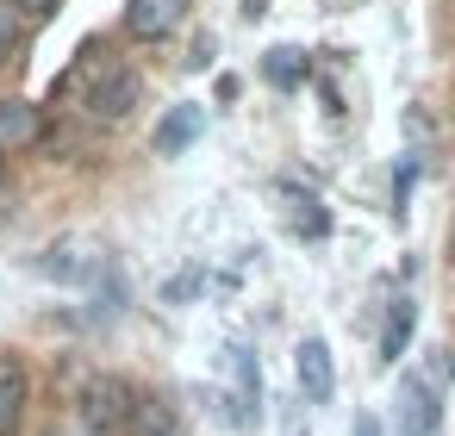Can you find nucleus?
Listing matches in <instances>:
<instances>
[{
    "label": "nucleus",
    "mask_w": 455,
    "mask_h": 436,
    "mask_svg": "<svg viewBox=\"0 0 455 436\" xmlns=\"http://www.w3.org/2000/svg\"><path fill=\"white\" fill-rule=\"evenodd\" d=\"M138 100H144V75L132 63H100L94 82H88V94H82V107H88L94 125H125L138 113Z\"/></svg>",
    "instance_id": "1"
},
{
    "label": "nucleus",
    "mask_w": 455,
    "mask_h": 436,
    "mask_svg": "<svg viewBox=\"0 0 455 436\" xmlns=\"http://www.w3.org/2000/svg\"><path fill=\"white\" fill-rule=\"evenodd\" d=\"M138 399H144V392H138L125 374H94V380L82 386V424H88L94 436H119V430H132Z\"/></svg>",
    "instance_id": "2"
},
{
    "label": "nucleus",
    "mask_w": 455,
    "mask_h": 436,
    "mask_svg": "<svg viewBox=\"0 0 455 436\" xmlns=\"http://www.w3.org/2000/svg\"><path fill=\"white\" fill-rule=\"evenodd\" d=\"M181 20H188V0H125V32H132L138 44L175 38Z\"/></svg>",
    "instance_id": "3"
},
{
    "label": "nucleus",
    "mask_w": 455,
    "mask_h": 436,
    "mask_svg": "<svg viewBox=\"0 0 455 436\" xmlns=\"http://www.w3.org/2000/svg\"><path fill=\"white\" fill-rule=\"evenodd\" d=\"M44 131H51L44 107H32V100H0V156L38 150V144H44Z\"/></svg>",
    "instance_id": "4"
},
{
    "label": "nucleus",
    "mask_w": 455,
    "mask_h": 436,
    "mask_svg": "<svg viewBox=\"0 0 455 436\" xmlns=\"http://www.w3.org/2000/svg\"><path fill=\"white\" fill-rule=\"evenodd\" d=\"M293 374H299V392H306L312 405H324V399L337 392V368H331V349H324V337H306V343H299V355H293Z\"/></svg>",
    "instance_id": "5"
},
{
    "label": "nucleus",
    "mask_w": 455,
    "mask_h": 436,
    "mask_svg": "<svg viewBox=\"0 0 455 436\" xmlns=\"http://www.w3.org/2000/svg\"><path fill=\"white\" fill-rule=\"evenodd\" d=\"M26 405H32V374L20 355H0V436H13L26 424Z\"/></svg>",
    "instance_id": "6"
},
{
    "label": "nucleus",
    "mask_w": 455,
    "mask_h": 436,
    "mask_svg": "<svg viewBox=\"0 0 455 436\" xmlns=\"http://www.w3.org/2000/svg\"><path fill=\"white\" fill-rule=\"evenodd\" d=\"M231 380H237V405H231V424L243 430V424H256V411H262V368H256L250 343H231Z\"/></svg>",
    "instance_id": "7"
},
{
    "label": "nucleus",
    "mask_w": 455,
    "mask_h": 436,
    "mask_svg": "<svg viewBox=\"0 0 455 436\" xmlns=\"http://www.w3.org/2000/svg\"><path fill=\"white\" fill-rule=\"evenodd\" d=\"M200 131H206V107H194V100L169 107V113L156 119V156H181Z\"/></svg>",
    "instance_id": "8"
},
{
    "label": "nucleus",
    "mask_w": 455,
    "mask_h": 436,
    "mask_svg": "<svg viewBox=\"0 0 455 436\" xmlns=\"http://www.w3.org/2000/svg\"><path fill=\"white\" fill-rule=\"evenodd\" d=\"M399 417H411L424 436L443 430V405H436V392H430L424 374H405V380H399Z\"/></svg>",
    "instance_id": "9"
},
{
    "label": "nucleus",
    "mask_w": 455,
    "mask_h": 436,
    "mask_svg": "<svg viewBox=\"0 0 455 436\" xmlns=\"http://www.w3.org/2000/svg\"><path fill=\"white\" fill-rule=\"evenodd\" d=\"M32 268H38L44 281H94V274H100V256H88L82 243H63V250H44Z\"/></svg>",
    "instance_id": "10"
},
{
    "label": "nucleus",
    "mask_w": 455,
    "mask_h": 436,
    "mask_svg": "<svg viewBox=\"0 0 455 436\" xmlns=\"http://www.w3.org/2000/svg\"><path fill=\"white\" fill-rule=\"evenodd\" d=\"M411 324H418V305H411V299H393V312H387V330H380V368H393V361L405 355V343H411Z\"/></svg>",
    "instance_id": "11"
},
{
    "label": "nucleus",
    "mask_w": 455,
    "mask_h": 436,
    "mask_svg": "<svg viewBox=\"0 0 455 436\" xmlns=\"http://www.w3.org/2000/svg\"><path fill=\"white\" fill-rule=\"evenodd\" d=\"M132 436H181V424H175V405L169 399H138V411H132Z\"/></svg>",
    "instance_id": "12"
},
{
    "label": "nucleus",
    "mask_w": 455,
    "mask_h": 436,
    "mask_svg": "<svg viewBox=\"0 0 455 436\" xmlns=\"http://www.w3.org/2000/svg\"><path fill=\"white\" fill-rule=\"evenodd\" d=\"M262 75H268L275 88H299V82L312 75V63H306V57H299L293 44H275V51L262 57Z\"/></svg>",
    "instance_id": "13"
},
{
    "label": "nucleus",
    "mask_w": 455,
    "mask_h": 436,
    "mask_svg": "<svg viewBox=\"0 0 455 436\" xmlns=\"http://www.w3.org/2000/svg\"><path fill=\"white\" fill-rule=\"evenodd\" d=\"M20 26H26V20H20V7H13V0H0V63L20 51Z\"/></svg>",
    "instance_id": "14"
},
{
    "label": "nucleus",
    "mask_w": 455,
    "mask_h": 436,
    "mask_svg": "<svg viewBox=\"0 0 455 436\" xmlns=\"http://www.w3.org/2000/svg\"><path fill=\"white\" fill-rule=\"evenodd\" d=\"M411 181H418V156H399V169H393V212L405 218V200H411Z\"/></svg>",
    "instance_id": "15"
},
{
    "label": "nucleus",
    "mask_w": 455,
    "mask_h": 436,
    "mask_svg": "<svg viewBox=\"0 0 455 436\" xmlns=\"http://www.w3.org/2000/svg\"><path fill=\"white\" fill-rule=\"evenodd\" d=\"M13 7H20V20L44 26V20H57V7H63V0H13Z\"/></svg>",
    "instance_id": "16"
},
{
    "label": "nucleus",
    "mask_w": 455,
    "mask_h": 436,
    "mask_svg": "<svg viewBox=\"0 0 455 436\" xmlns=\"http://www.w3.org/2000/svg\"><path fill=\"white\" fill-rule=\"evenodd\" d=\"M212 57H219V44H212V38H194V51H188V69H206Z\"/></svg>",
    "instance_id": "17"
},
{
    "label": "nucleus",
    "mask_w": 455,
    "mask_h": 436,
    "mask_svg": "<svg viewBox=\"0 0 455 436\" xmlns=\"http://www.w3.org/2000/svg\"><path fill=\"white\" fill-rule=\"evenodd\" d=\"M349 436H380V417H374V411H362V417H355V430H349Z\"/></svg>",
    "instance_id": "18"
},
{
    "label": "nucleus",
    "mask_w": 455,
    "mask_h": 436,
    "mask_svg": "<svg viewBox=\"0 0 455 436\" xmlns=\"http://www.w3.org/2000/svg\"><path fill=\"white\" fill-rule=\"evenodd\" d=\"M243 13H250V20H262V13H268V0H243Z\"/></svg>",
    "instance_id": "19"
},
{
    "label": "nucleus",
    "mask_w": 455,
    "mask_h": 436,
    "mask_svg": "<svg viewBox=\"0 0 455 436\" xmlns=\"http://www.w3.org/2000/svg\"><path fill=\"white\" fill-rule=\"evenodd\" d=\"M443 374H449V380H455V349H443Z\"/></svg>",
    "instance_id": "20"
}]
</instances>
